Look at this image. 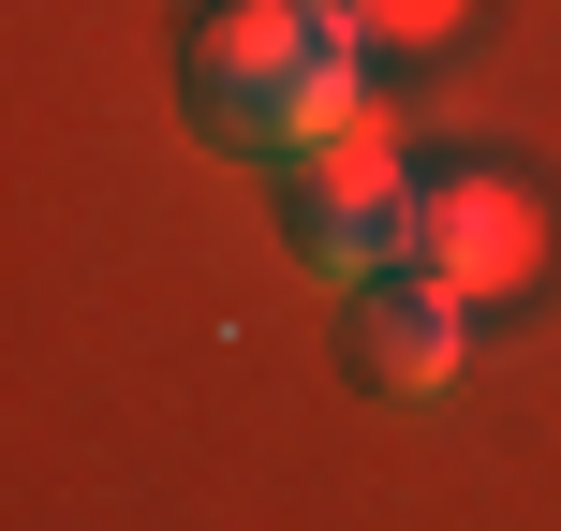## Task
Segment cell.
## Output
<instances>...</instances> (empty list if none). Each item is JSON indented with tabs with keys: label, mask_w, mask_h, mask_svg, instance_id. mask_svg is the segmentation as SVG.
I'll return each mask as SVG.
<instances>
[{
	"label": "cell",
	"mask_w": 561,
	"mask_h": 531,
	"mask_svg": "<svg viewBox=\"0 0 561 531\" xmlns=\"http://www.w3.org/2000/svg\"><path fill=\"white\" fill-rule=\"evenodd\" d=\"M399 280H428V296L458 310H503L547 280V193L503 163H444L414 177V222H399Z\"/></svg>",
	"instance_id": "6da1fadb"
},
{
	"label": "cell",
	"mask_w": 561,
	"mask_h": 531,
	"mask_svg": "<svg viewBox=\"0 0 561 531\" xmlns=\"http://www.w3.org/2000/svg\"><path fill=\"white\" fill-rule=\"evenodd\" d=\"M340 45H369L355 0H207L193 15V104L222 118V134H252L280 89H296L310 59H340Z\"/></svg>",
	"instance_id": "7a4b0ae2"
},
{
	"label": "cell",
	"mask_w": 561,
	"mask_h": 531,
	"mask_svg": "<svg viewBox=\"0 0 561 531\" xmlns=\"http://www.w3.org/2000/svg\"><path fill=\"white\" fill-rule=\"evenodd\" d=\"M355 355H369L385 399H458V384H473V310L428 296V280H385V296L355 310Z\"/></svg>",
	"instance_id": "3957f363"
},
{
	"label": "cell",
	"mask_w": 561,
	"mask_h": 531,
	"mask_svg": "<svg viewBox=\"0 0 561 531\" xmlns=\"http://www.w3.org/2000/svg\"><path fill=\"white\" fill-rule=\"evenodd\" d=\"M355 30H369V45H458L473 0H355Z\"/></svg>",
	"instance_id": "277c9868"
}]
</instances>
